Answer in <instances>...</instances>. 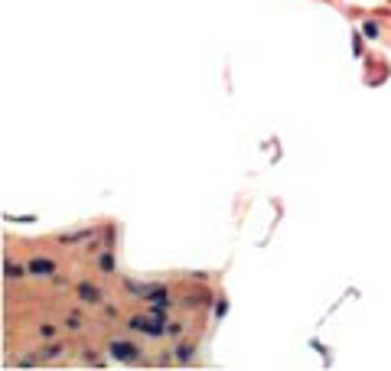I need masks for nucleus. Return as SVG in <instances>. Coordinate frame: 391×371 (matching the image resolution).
Wrapping results in <instances>:
<instances>
[{
	"label": "nucleus",
	"instance_id": "obj_3",
	"mask_svg": "<svg viewBox=\"0 0 391 371\" xmlns=\"http://www.w3.org/2000/svg\"><path fill=\"white\" fill-rule=\"evenodd\" d=\"M26 270H30L33 277H52V273H56V261L52 258H30L26 261Z\"/></svg>",
	"mask_w": 391,
	"mask_h": 371
},
{
	"label": "nucleus",
	"instance_id": "obj_5",
	"mask_svg": "<svg viewBox=\"0 0 391 371\" xmlns=\"http://www.w3.org/2000/svg\"><path fill=\"white\" fill-rule=\"evenodd\" d=\"M75 290H78V296H82V303H92V306L101 303V290H98L95 284H78Z\"/></svg>",
	"mask_w": 391,
	"mask_h": 371
},
{
	"label": "nucleus",
	"instance_id": "obj_1",
	"mask_svg": "<svg viewBox=\"0 0 391 371\" xmlns=\"http://www.w3.org/2000/svg\"><path fill=\"white\" fill-rule=\"evenodd\" d=\"M131 329L134 332H144V335H150V339H160V335H166V322H160V319H154V316H134L131 319Z\"/></svg>",
	"mask_w": 391,
	"mask_h": 371
},
{
	"label": "nucleus",
	"instance_id": "obj_7",
	"mask_svg": "<svg viewBox=\"0 0 391 371\" xmlns=\"http://www.w3.org/2000/svg\"><path fill=\"white\" fill-rule=\"evenodd\" d=\"M98 267H101L104 273H114V270H118V264H114V254H111V251H101V254H98Z\"/></svg>",
	"mask_w": 391,
	"mask_h": 371
},
{
	"label": "nucleus",
	"instance_id": "obj_9",
	"mask_svg": "<svg viewBox=\"0 0 391 371\" xmlns=\"http://www.w3.org/2000/svg\"><path fill=\"white\" fill-rule=\"evenodd\" d=\"M92 235H95L92 228H82V231H72V235H62L59 241H62V244H78V241H85V238H92Z\"/></svg>",
	"mask_w": 391,
	"mask_h": 371
},
{
	"label": "nucleus",
	"instance_id": "obj_10",
	"mask_svg": "<svg viewBox=\"0 0 391 371\" xmlns=\"http://www.w3.org/2000/svg\"><path fill=\"white\" fill-rule=\"evenodd\" d=\"M192 355H196V349H189V345H180V349H176V361H180V365H189Z\"/></svg>",
	"mask_w": 391,
	"mask_h": 371
},
{
	"label": "nucleus",
	"instance_id": "obj_15",
	"mask_svg": "<svg viewBox=\"0 0 391 371\" xmlns=\"http://www.w3.org/2000/svg\"><path fill=\"white\" fill-rule=\"evenodd\" d=\"M166 335H173V339H176V335H180V322H173V326H166Z\"/></svg>",
	"mask_w": 391,
	"mask_h": 371
},
{
	"label": "nucleus",
	"instance_id": "obj_8",
	"mask_svg": "<svg viewBox=\"0 0 391 371\" xmlns=\"http://www.w3.org/2000/svg\"><path fill=\"white\" fill-rule=\"evenodd\" d=\"M362 36H365V39H372V42H375V39L381 36V26H378L375 20H362Z\"/></svg>",
	"mask_w": 391,
	"mask_h": 371
},
{
	"label": "nucleus",
	"instance_id": "obj_13",
	"mask_svg": "<svg viewBox=\"0 0 391 371\" xmlns=\"http://www.w3.org/2000/svg\"><path fill=\"white\" fill-rule=\"evenodd\" d=\"M228 316V299L222 296V299H215V319H225Z\"/></svg>",
	"mask_w": 391,
	"mask_h": 371
},
{
	"label": "nucleus",
	"instance_id": "obj_14",
	"mask_svg": "<svg viewBox=\"0 0 391 371\" xmlns=\"http://www.w3.org/2000/svg\"><path fill=\"white\" fill-rule=\"evenodd\" d=\"M352 52H355V56H362V36H359V33H352Z\"/></svg>",
	"mask_w": 391,
	"mask_h": 371
},
{
	"label": "nucleus",
	"instance_id": "obj_6",
	"mask_svg": "<svg viewBox=\"0 0 391 371\" xmlns=\"http://www.w3.org/2000/svg\"><path fill=\"white\" fill-rule=\"evenodd\" d=\"M170 309H173V303H150V306H147V313L154 316V319L166 322V319H170Z\"/></svg>",
	"mask_w": 391,
	"mask_h": 371
},
{
	"label": "nucleus",
	"instance_id": "obj_4",
	"mask_svg": "<svg viewBox=\"0 0 391 371\" xmlns=\"http://www.w3.org/2000/svg\"><path fill=\"white\" fill-rule=\"evenodd\" d=\"M144 303H147V306H150V303H173V296H170V290L160 284V287H150L147 293H144Z\"/></svg>",
	"mask_w": 391,
	"mask_h": 371
},
{
	"label": "nucleus",
	"instance_id": "obj_2",
	"mask_svg": "<svg viewBox=\"0 0 391 371\" xmlns=\"http://www.w3.org/2000/svg\"><path fill=\"white\" fill-rule=\"evenodd\" d=\"M108 352H111L114 361H124V365H137V361H140V349L134 345V342H118V339H114L108 345Z\"/></svg>",
	"mask_w": 391,
	"mask_h": 371
},
{
	"label": "nucleus",
	"instance_id": "obj_11",
	"mask_svg": "<svg viewBox=\"0 0 391 371\" xmlns=\"http://www.w3.org/2000/svg\"><path fill=\"white\" fill-rule=\"evenodd\" d=\"M4 277H7V280H10V277H13V280H16V277H23V267H16V264L7 261V264H4Z\"/></svg>",
	"mask_w": 391,
	"mask_h": 371
},
{
	"label": "nucleus",
	"instance_id": "obj_12",
	"mask_svg": "<svg viewBox=\"0 0 391 371\" xmlns=\"http://www.w3.org/2000/svg\"><path fill=\"white\" fill-rule=\"evenodd\" d=\"M56 335H59V329H56V326H39V339L52 342V339H56Z\"/></svg>",
	"mask_w": 391,
	"mask_h": 371
}]
</instances>
